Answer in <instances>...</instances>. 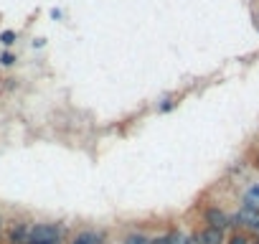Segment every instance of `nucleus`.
Instances as JSON below:
<instances>
[{"instance_id":"nucleus-1","label":"nucleus","mask_w":259,"mask_h":244,"mask_svg":"<svg viewBox=\"0 0 259 244\" xmlns=\"http://www.w3.org/2000/svg\"><path fill=\"white\" fill-rule=\"evenodd\" d=\"M64 224H54V221H39V224H31V236L28 241H54L61 244L64 241Z\"/></svg>"},{"instance_id":"nucleus-2","label":"nucleus","mask_w":259,"mask_h":244,"mask_svg":"<svg viewBox=\"0 0 259 244\" xmlns=\"http://www.w3.org/2000/svg\"><path fill=\"white\" fill-rule=\"evenodd\" d=\"M259 221V209H251V206H244L241 203V209L231 216V226L241 224L244 229H254V224Z\"/></svg>"},{"instance_id":"nucleus-3","label":"nucleus","mask_w":259,"mask_h":244,"mask_svg":"<svg viewBox=\"0 0 259 244\" xmlns=\"http://www.w3.org/2000/svg\"><path fill=\"white\" fill-rule=\"evenodd\" d=\"M203 219H206L208 226H216V229H226V226H231V216H226L218 206H208V209L203 211Z\"/></svg>"},{"instance_id":"nucleus-4","label":"nucleus","mask_w":259,"mask_h":244,"mask_svg":"<svg viewBox=\"0 0 259 244\" xmlns=\"http://www.w3.org/2000/svg\"><path fill=\"white\" fill-rule=\"evenodd\" d=\"M28 236H31V221H16L8 229V241L11 244H28Z\"/></svg>"},{"instance_id":"nucleus-5","label":"nucleus","mask_w":259,"mask_h":244,"mask_svg":"<svg viewBox=\"0 0 259 244\" xmlns=\"http://www.w3.org/2000/svg\"><path fill=\"white\" fill-rule=\"evenodd\" d=\"M198 244H226V236H224V229H216V226H206L196 234Z\"/></svg>"},{"instance_id":"nucleus-6","label":"nucleus","mask_w":259,"mask_h":244,"mask_svg":"<svg viewBox=\"0 0 259 244\" xmlns=\"http://www.w3.org/2000/svg\"><path fill=\"white\" fill-rule=\"evenodd\" d=\"M71 244H104V241H102V234H97V231L87 229V231H79L77 236H74V239H71Z\"/></svg>"},{"instance_id":"nucleus-7","label":"nucleus","mask_w":259,"mask_h":244,"mask_svg":"<svg viewBox=\"0 0 259 244\" xmlns=\"http://www.w3.org/2000/svg\"><path fill=\"white\" fill-rule=\"evenodd\" d=\"M244 206H251V209H259V183L249 186V191L244 193Z\"/></svg>"},{"instance_id":"nucleus-8","label":"nucleus","mask_w":259,"mask_h":244,"mask_svg":"<svg viewBox=\"0 0 259 244\" xmlns=\"http://www.w3.org/2000/svg\"><path fill=\"white\" fill-rule=\"evenodd\" d=\"M170 241H173V244H198V239H196V236L180 234V231H170Z\"/></svg>"},{"instance_id":"nucleus-9","label":"nucleus","mask_w":259,"mask_h":244,"mask_svg":"<svg viewBox=\"0 0 259 244\" xmlns=\"http://www.w3.org/2000/svg\"><path fill=\"white\" fill-rule=\"evenodd\" d=\"M122 244H150V239H147L145 234H140V231H132V234H127L122 239Z\"/></svg>"},{"instance_id":"nucleus-10","label":"nucleus","mask_w":259,"mask_h":244,"mask_svg":"<svg viewBox=\"0 0 259 244\" xmlns=\"http://www.w3.org/2000/svg\"><path fill=\"white\" fill-rule=\"evenodd\" d=\"M249 241H251V239H249L244 231H234V234L226 239V244H249Z\"/></svg>"},{"instance_id":"nucleus-11","label":"nucleus","mask_w":259,"mask_h":244,"mask_svg":"<svg viewBox=\"0 0 259 244\" xmlns=\"http://www.w3.org/2000/svg\"><path fill=\"white\" fill-rule=\"evenodd\" d=\"M0 44H3V46H13L16 44V31H3V33H0Z\"/></svg>"},{"instance_id":"nucleus-12","label":"nucleus","mask_w":259,"mask_h":244,"mask_svg":"<svg viewBox=\"0 0 259 244\" xmlns=\"http://www.w3.org/2000/svg\"><path fill=\"white\" fill-rule=\"evenodd\" d=\"M0 64H3V66H13V64H16V56H13L11 51H3V54H0Z\"/></svg>"},{"instance_id":"nucleus-13","label":"nucleus","mask_w":259,"mask_h":244,"mask_svg":"<svg viewBox=\"0 0 259 244\" xmlns=\"http://www.w3.org/2000/svg\"><path fill=\"white\" fill-rule=\"evenodd\" d=\"M150 244H173V241H170V234H160V236L150 239Z\"/></svg>"},{"instance_id":"nucleus-14","label":"nucleus","mask_w":259,"mask_h":244,"mask_svg":"<svg viewBox=\"0 0 259 244\" xmlns=\"http://www.w3.org/2000/svg\"><path fill=\"white\" fill-rule=\"evenodd\" d=\"M173 107V99H163V104H160V112H168Z\"/></svg>"},{"instance_id":"nucleus-15","label":"nucleus","mask_w":259,"mask_h":244,"mask_svg":"<svg viewBox=\"0 0 259 244\" xmlns=\"http://www.w3.org/2000/svg\"><path fill=\"white\" fill-rule=\"evenodd\" d=\"M251 231H254V236H259V221L254 224V229H251Z\"/></svg>"},{"instance_id":"nucleus-16","label":"nucleus","mask_w":259,"mask_h":244,"mask_svg":"<svg viewBox=\"0 0 259 244\" xmlns=\"http://www.w3.org/2000/svg\"><path fill=\"white\" fill-rule=\"evenodd\" d=\"M28 244H54V241H28Z\"/></svg>"},{"instance_id":"nucleus-17","label":"nucleus","mask_w":259,"mask_h":244,"mask_svg":"<svg viewBox=\"0 0 259 244\" xmlns=\"http://www.w3.org/2000/svg\"><path fill=\"white\" fill-rule=\"evenodd\" d=\"M249 244H259V236H254V239H251V241H249Z\"/></svg>"},{"instance_id":"nucleus-18","label":"nucleus","mask_w":259,"mask_h":244,"mask_svg":"<svg viewBox=\"0 0 259 244\" xmlns=\"http://www.w3.org/2000/svg\"><path fill=\"white\" fill-rule=\"evenodd\" d=\"M0 229H3V221H0Z\"/></svg>"}]
</instances>
